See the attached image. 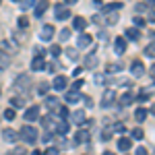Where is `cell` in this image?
<instances>
[{"mask_svg":"<svg viewBox=\"0 0 155 155\" xmlns=\"http://www.w3.org/2000/svg\"><path fill=\"white\" fill-rule=\"evenodd\" d=\"M4 118H6V120H15V110H12V107L4 110Z\"/></svg>","mask_w":155,"mask_h":155,"instance_id":"38","label":"cell"},{"mask_svg":"<svg viewBox=\"0 0 155 155\" xmlns=\"http://www.w3.org/2000/svg\"><path fill=\"white\" fill-rule=\"evenodd\" d=\"M132 139H134V141H141V139H143L145 137V132H143V128H134V130H132V134H130Z\"/></svg>","mask_w":155,"mask_h":155,"instance_id":"32","label":"cell"},{"mask_svg":"<svg viewBox=\"0 0 155 155\" xmlns=\"http://www.w3.org/2000/svg\"><path fill=\"white\" fill-rule=\"evenodd\" d=\"M12 37H15V46H17V44H23L25 39H27V37H25V33H21V29H15Z\"/></svg>","mask_w":155,"mask_h":155,"instance_id":"26","label":"cell"},{"mask_svg":"<svg viewBox=\"0 0 155 155\" xmlns=\"http://www.w3.org/2000/svg\"><path fill=\"white\" fill-rule=\"evenodd\" d=\"M122 8V2H112V4H106L104 8H101V15H106V12H114V11H120Z\"/></svg>","mask_w":155,"mask_h":155,"instance_id":"22","label":"cell"},{"mask_svg":"<svg viewBox=\"0 0 155 155\" xmlns=\"http://www.w3.org/2000/svg\"><path fill=\"white\" fill-rule=\"evenodd\" d=\"M66 4H77V0H64V6Z\"/></svg>","mask_w":155,"mask_h":155,"instance_id":"52","label":"cell"},{"mask_svg":"<svg viewBox=\"0 0 155 155\" xmlns=\"http://www.w3.org/2000/svg\"><path fill=\"white\" fill-rule=\"evenodd\" d=\"M56 91H64L66 87H68V79L64 77V74H58L56 79H54V85H52Z\"/></svg>","mask_w":155,"mask_h":155,"instance_id":"6","label":"cell"},{"mask_svg":"<svg viewBox=\"0 0 155 155\" xmlns=\"http://www.w3.org/2000/svg\"><path fill=\"white\" fill-rule=\"evenodd\" d=\"M124 39H132V41H134V39H139V31H137L134 27H128V29H126V37H124Z\"/></svg>","mask_w":155,"mask_h":155,"instance_id":"27","label":"cell"},{"mask_svg":"<svg viewBox=\"0 0 155 155\" xmlns=\"http://www.w3.org/2000/svg\"><path fill=\"white\" fill-rule=\"evenodd\" d=\"M44 155H58V149H56V147H50V149H46Z\"/></svg>","mask_w":155,"mask_h":155,"instance_id":"45","label":"cell"},{"mask_svg":"<svg viewBox=\"0 0 155 155\" xmlns=\"http://www.w3.org/2000/svg\"><path fill=\"white\" fill-rule=\"evenodd\" d=\"M60 104L56 97H46V107H48V112H52V114H58V110H60Z\"/></svg>","mask_w":155,"mask_h":155,"instance_id":"8","label":"cell"},{"mask_svg":"<svg viewBox=\"0 0 155 155\" xmlns=\"http://www.w3.org/2000/svg\"><path fill=\"white\" fill-rule=\"evenodd\" d=\"M104 155H114V153H112V151H106V153H104Z\"/></svg>","mask_w":155,"mask_h":155,"instance_id":"54","label":"cell"},{"mask_svg":"<svg viewBox=\"0 0 155 155\" xmlns=\"http://www.w3.org/2000/svg\"><path fill=\"white\" fill-rule=\"evenodd\" d=\"M46 58L44 56H35V58L31 60V71H35V72H39V71H46Z\"/></svg>","mask_w":155,"mask_h":155,"instance_id":"5","label":"cell"},{"mask_svg":"<svg viewBox=\"0 0 155 155\" xmlns=\"http://www.w3.org/2000/svg\"><path fill=\"white\" fill-rule=\"evenodd\" d=\"M56 124H58V122L54 120V116H44V118H41V126H44L48 132L54 130V128H56Z\"/></svg>","mask_w":155,"mask_h":155,"instance_id":"13","label":"cell"},{"mask_svg":"<svg viewBox=\"0 0 155 155\" xmlns=\"http://www.w3.org/2000/svg\"><path fill=\"white\" fill-rule=\"evenodd\" d=\"M91 41H93V37L89 35V33H81L79 39H77V46L79 48H87V46H91Z\"/></svg>","mask_w":155,"mask_h":155,"instance_id":"14","label":"cell"},{"mask_svg":"<svg viewBox=\"0 0 155 155\" xmlns=\"http://www.w3.org/2000/svg\"><path fill=\"white\" fill-rule=\"evenodd\" d=\"M112 130H116V132L122 134V132H126V126H124V124H114V128H112Z\"/></svg>","mask_w":155,"mask_h":155,"instance_id":"41","label":"cell"},{"mask_svg":"<svg viewBox=\"0 0 155 155\" xmlns=\"http://www.w3.org/2000/svg\"><path fill=\"white\" fill-rule=\"evenodd\" d=\"M39 37H41L44 41H50V39L54 37V27H52V25H44L41 31H39Z\"/></svg>","mask_w":155,"mask_h":155,"instance_id":"10","label":"cell"},{"mask_svg":"<svg viewBox=\"0 0 155 155\" xmlns=\"http://www.w3.org/2000/svg\"><path fill=\"white\" fill-rule=\"evenodd\" d=\"M37 118H39V107L37 106L27 107V112H25V122H35Z\"/></svg>","mask_w":155,"mask_h":155,"instance_id":"7","label":"cell"},{"mask_svg":"<svg viewBox=\"0 0 155 155\" xmlns=\"http://www.w3.org/2000/svg\"><path fill=\"white\" fill-rule=\"evenodd\" d=\"M48 91H50V85L48 83H41L39 87H37V93H39V95H48Z\"/></svg>","mask_w":155,"mask_h":155,"instance_id":"33","label":"cell"},{"mask_svg":"<svg viewBox=\"0 0 155 155\" xmlns=\"http://www.w3.org/2000/svg\"><path fill=\"white\" fill-rule=\"evenodd\" d=\"M85 27H87V21H85L83 17H74V19H72V29H77L79 33L83 31Z\"/></svg>","mask_w":155,"mask_h":155,"instance_id":"19","label":"cell"},{"mask_svg":"<svg viewBox=\"0 0 155 155\" xmlns=\"http://www.w3.org/2000/svg\"><path fill=\"white\" fill-rule=\"evenodd\" d=\"M66 101H68V104H77V101H79V99H81V95H79V91H68V93H66Z\"/></svg>","mask_w":155,"mask_h":155,"instance_id":"25","label":"cell"},{"mask_svg":"<svg viewBox=\"0 0 155 155\" xmlns=\"http://www.w3.org/2000/svg\"><path fill=\"white\" fill-rule=\"evenodd\" d=\"M118 23V15L116 12H106V25H114Z\"/></svg>","mask_w":155,"mask_h":155,"instance_id":"28","label":"cell"},{"mask_svg":"<svg viewBox=\"0 0 155 155\" xmlns=\"http://www.w3.org/2000/svg\"><path fill=\"white\" fill-rule=\"evenodd\" d=\"M29 85H31L29 74H19V77L15 79V89H17V91H27V89H29Z\"/></svg>","mask_w":155,"mask_h":155,"instance_id":"2","label":"cell"},{"mask_svg":"<svg viewBox=\"0 0 155 155\" xmlns=\"http://www.w3.org/2000/svg\"><path fill=\"white\" fill-rule=\"evenodd\" d=\"M72 122L83 124V122H85V114H83V112H72Z\"/></svg>","mask_w":155,"mask_h":155,"instance_id":"31","label":"cell"},{"mask_svg":"<svg viewBox=\"0 0 155 155\" xmlns=\"http://www.w3.org/2000/svg\"><path fill=\"white\" fill-rule=\"evenodd\" d=\"M66 54H68L72 60H77V50H72V48H71V50H66Z\"/></svg>","mask_w":155,"mask_h":155,"instance_id":"47","label":"cell"},{"mask_svg":"<svg viewBox=\"0 0 155 155\" xmlns=\"http://www.w3.org/2000/svg\"><path fill=\"white\" fill-rule=\"evenodd\" d=\"M134 155H149V151H147L145 147H137V151H134Z\"/></svg>","mask_w":155,"mask_h":155,"instance_id":"43","label":"cell"},{"mask_svg":"<svg viewBox=\"0 0 155 155\" xmlns=\"http://www.w3.org/2000/svg\"><path fill=\"white\" fill-rule=\"evenodd\" d=\"M71 112H68V107H64V106H60V110H58V116L60 118H66Z\"/></svg>","mask_w":155,"mask_h":155,"instance_id":"40","label":"cell"},{"mask_svg":"<svg viewBox=\"0 0 155 155\" xmlns=\"http://www.w3.org/2000/svg\"><path fill=\"white\" fill-rule=\"evenodd\" d=\"M130 72L134 74V77H143V72H145L143 62H139V60H134V62H130Z\"/></svg>","mask_w":155,"mask_h":155,"instance_id":"12","label":"cell"},{"mask_svg":"<svg viewBox=\"0 0 155 155\" xmlns=\"http://www.w3.org/2000/svg\"><path fill=\"white\" fill-rule=\"evenodd\" d=\"M60 39H62V41L71 39V29H62V31H60Z\"/></svg>","mask_w":155,"mask_h":155,"instance_id":"37","label":"cell"},{"mask_svg":"<svg viewBox=\"0 0 155 155\" xmlns=\"http://www.w3.org/2000/svg\"><path fill=\"white\" fill-rule=\"evenodd\" d=\"M54 17H56L58 21H64V19L71 17V12H68V8H66L64 4H56V6H54Z\"/></svg>","mask_w":155,"mask_h":155,"instance_id":"4","label":"cell"},{"mask_svg":"<svg viewBox=\"0 0 155 155\" xmlns=\"http://www.w3.org/2000/svg\"><path fill=\"white\" fill-rule=\"evenodd\" d=\"M74 143H89V130L87 128H81V130L74 134Z\"/></svg>","mask_w":155,"mask_h":155,"instance_id":"15","label":"cell"},{"mask_svg":"<svg viewBox=\"0 0 155 155\" xmlns=\"http://www.w3.org/2000/svg\"><path fill=\"white\" fill-rule=\"evenodd\" d=\"M2 134H4V139H6L8 143H12V145L19 141V132L12 130V128H4V132H2Z\"/></svg>","mask_w":155,"mask_h":155,"instance_id":"17","label":"cell"},{"mask_svg":"<svg viewBox=\"0 0 155 155\" xmlns=\"http://www.w3.org/2000/svg\"><path fill=\"white\" fill-rule=\"evenodd\" d=\"M132 101H134V95H132V91H124V93L118 97V104H120L122 107H128Z\"/></svg>","mask_w":155,"mask_h":155,"instance_id":"9","label":"cell"},{"mask_svg":"<svg viewBox=\"0 0 155 155\" xmlns=\"http://www.w3.org/2000/svg\"><path fill=\"white\" fill-rule=\"evenodd\" d=\"M149 97H151V91H149V93H147V91H141V93H139V97H137V99H139V101H141V104H145V101H147V99H149Z\"/></svg>","mask_w":155,"mask_h":155,"instance_id":"35","label":"cell"},{"mask_svg":"<svg viewBox=\"0 0 155 155\" xmlns=\"http://www.w3.org/2000/svg\"><path fill=\"white\" fill-rule=\"evenodd\" d=\"M31 155H44V153H39V151H31Z\"/></svg>","mask_w":155,"mask_h":155,"instance_id":"53","label":"cell"},{"mask_svg":"<svg viewBox=\"0 0 155 155\" xmlns=\"http://www.w3.org/2000/svg\"><path fill=\"white\" fill-rule=\"evenodd\" d=\"M145 54H147L149 58H153V56H155V48H153V41H151V44H149V46L145 48Z\"/></svg>","mask_w":155,"mask_h":155,"instance_id":"36","label":"cell"},{"mask_svg":"<svg viewBox=\"0 0 155 155\" xmlns=\"http://www.w3.org/2000/svg\"><path fill=\"white\" fill-rule=\"evenodd\" d=\"M54 130L58 132V134H66V132L71 130V126H68V122L64 120V122H58V124H56V128H54Z\"/></svg>","mask_w":155,"mask_h":155,"instance_id":"24","label":"cell"},{"mask_svg":"<svg viewBox=\"0 0 155 155\" xmlns=\"http://www.w3.org/2000/svg\"><path fill=\"white\" fill-rule=\"evenodd\" d=\"M50 54H52L54 58H58L60 54H62V48H60V46H50Z\"/></svg>","mask_w":155,"mask_h":155,"instance_id":"34","label":"cell"},{"mask_svg":"<svg viewBox=\"0 0 155 155\" xmlns=\"http://www.w3.org/2000/svg\"><path fill=\"white\" fill-rule=\"evenodd\" d=\"M27 25H29V19L27 17H21L19 19V29H27Z\"/></svg>","mask_w":155,"mask_h":155,"instance_id":"39","label":"cell"},{"mask_svg":"<svg viewBox=\"0 0 155 155\" xmlns=\"http://www.w3.org/2000/svg\"><path fill=\"white\" fill-rule=\"evenodd\" d=\"M114 52L116 54H124L126 52V39L124 37H116L114 39Z\"/></svg>","mask_w":155,"mask_h":155,"instance_id":"11","label":"cell"},{"mask_svg":"<svg viewBox=\"0 0 155 155\" xmlns=\"http://www.w3.org/2000/svg\"><path fill=\"white\" fill-rule=\"evenodd\" d=\"M19 137L23 139L25 143L33 145L37 141V128H33V126H29V124H27V126H23V128H21V134H19Z\"/></svg>","mask_w":155,"mask_h":155,"instance_id":"1","label":"cell"},{"mask_svg":"<svg viewBox=\"0 0 155 155\" xmlns=\"http://www.w3.org/2000/svg\"><path fill=\"white\" fill-rule=\"evenodd\" d=\"M12 2H19V0H12Z\"/></svg>","mask_w":155,"mask_h":155,"instance_id":"55","label":"cell"},{"mask_svg":"<svg viewBox=\"0 0 155 155\" xmlns=\"http://www.w3.org/2000/svg\"><path fill=\"white\" fill-rule=\"evenodd\" d=\"M8 155H25V149H23V147H17V149H15V151H11Z\"/></svg>","mask_w":155,"mask_h":155,"instance_id":"44","label":"cell"},{"mask_svg":"<svg viewBox=\"0 0 155 155\" xmlns=\"http://www.w3.org/2000/svg\"><path fill=\"white\" fill-rule=\"evenodd\" d=\"M83 62H85V68H95V64H97V54H95V52L87 54Z\"/></svg>","mask_w":155,"mask_h":155,"instance_id":"18","label":"cell"},{"mask_svg":"<svg viewBox=\"0 0 155 155\" xmlns=\"http://www.w3.org/2000/svg\"><path fill=\"white\" fill-rule=\"evenodd\" d=\"M0 52H4V54H8V56H11V54H15V46H12L11 41L2 39V41H0Z\"/></svg>","mask_w":155,"mask_h":155,"instance_id":"21","label":"cell"},{"mask_svg":"<svg viewBox=\"0 0 155 155\" xmlns=\"http://www.w3.org/2000/svg\"><path fill=\"white\" fill-rule=\"evenodd\" d=\"M134 118L139 120V122H143V120H147V110H145V107H139V110L134 112Z\"/></svg>","mask_w":155,"mask_h":155,"instance_id":"30","label":"cell"},{"mask_svg":"<svg viewBox=\"0 0 155 155\" xmlns=\"http://www.w3.org/2000/svg\"><path fill=\"white\" fill-rule=\"evenodd\" d=\"M130 145H132V141L128 139V137H122V139L118 141V149H120V151H128Z\"/></svg>","mask_w":155,"mask_h":155,"instance_id":"23","label":"cell"},{"mask_svg":"<svg viewBox=\"0 0 155 155\" xmlns=\"http://www.w3.org/2000/svg\"><path fill=\"white\" fill-rule=\"evenodd\" d=\"M101 139H104V141H107V139H110V130H104V132H101Z\"/></svg>","mask_w":155,"mask_h":155,"instance_id":"51","label":"cell"},{"mask_svg":"<svg viewBox=\"0 0 155 155\" xmlns=\"http://www.w3.org/2000/svg\"><path fill=\"white\" fill-rule=\"evenodd\" d=\"M134 25H139V27H143V25H145V19H141V17H134Z\"/></svg>","mask_w":155,"mask_h":155,"instance_id":"46","label":"cell"},{"mask_svg":"<svg viewBox=\"0 0 155 155\" xmlns=\"http://www.w3.org/2000/svg\"><path fill=\"white\" fill-rule=\"evenodd\" d=\"M25 104H27V99H25L23 95H12L11 97V107L15 110V107H23Z\"/></svg>","mask_w":155,"mask_h":155,"instance_id":"20","label":"cell"},{"mask_svg":"<svg viewBox=\"0 0 155 155\" xmlns=\"http://www.w3.org/2000/svg\"><path fill=\"white\" fill-rule=\"evenodd\" d=\"M124 68V64H120V62H116V64H107V72L110 74H114V72H120Z\"/></svg>","mask_w":155,"mask_h":155,"instance_id":"29","label":"cell"},{"mask_svg":"<svg viewBox=\"0 0 155 155\" xmlns=\"http://www.w3.org/2000/svg\"><path fill=\"white\" fill-rule=\"evenodd\" d=\"M35 2H37V0H25L23 6H25V8H29V6H35Z\"/></svg>","mask_w":155,"mask_h":155,"instance_id":"48","label":"cell"},{"mask_svg":"<svg viewBox=\"0 0 155 155\" xmlns=\"http://www.w3.org/2000/svg\"><path fill=\"white\" fill-rule=\"evenodd\" d=\"M145 8H147V4H137V6H134V11H137V12H143Z\"/></svg>","mask_w":155,"mask_h":155,"instance_id":"49","label":"cell"},{"mask_svg":"<svg viewBox=\"0 0 155 155\" xmlns=\"http://www.w3.org/2000/svg\"><path fill=\"white\" fill-rule=\"evenodd\" d=\"M50 141H52V132L46 130V134H44V143H50Z\"/></svg>","mask_w":155,"mask_h":155,"instance_id":"50","label":"cell"},{"mask_svg":"<svg viewBox=\"0 0 155 155\" xmlns=\"http://www.w3.org/2000/svg\"><path fill=\"white\" fill-rule=\"evenodd\" d=\"M48 8V0H37L35 6H33V12H35V17H41L44 12Z\"/></svg>","mask_w":155,"mask_h":155,"instance_id":"16","label":"cell"},{"mask_svg":"<svg viewBox=\"0 0 155 155\" xmlns=\"http://www.w3.org/2000/svg\"><path fill=\"white\" fill-rule=\"evenodd\" d=\"M81 87H83V79H77V81H74V85H72V91H79Z\"/></svg>","mask_w":155,"mask_h":155,"instance_id":"42","label":"cell"},{"mask_svg":"<svg viewBox=\"0 0 155 155\" xmlns=\"http://www.w3.org/2000/svg\"><path fill=\"white\" fill-rule=\"evenodd\" d=\"M114 101H116V93H114L112 89H107L106 93L101 95V101H99V106H101V107H110V106H114Z\"/></svg>","mask_w":155,"mask_h":155,"instance_id":"3","label":"cell"}]
</instances>
